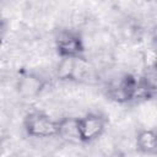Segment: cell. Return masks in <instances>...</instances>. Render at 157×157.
<instances>
[{
    "instance_id": "1",
    "label": "cell",
    "mask_w": 157,
    "mask_h": 157,
    "mask_svg": "<svg viewBox=\"0 0 157 157\" xmlns=\"http://www.w3.org/2000/svg\"><path fill=\"white\" fill-rule=\"evenodd\" d=\"M155 87L145 77L125 74L113 81L107 88L109 99L117 103H128L137 99H148L153 96Z\"/></svg>"
},
{
    "instance_id": "2",
    "label": "cell",
    "mask_w": 157,
    "mask_h": 157,
    "mask_svg": "<svg viewBox=\"0 0 157 157\" xmlns=\"http://www.w3.org/2000/svg\"><path fill=\"white\" fill-rule=\"evenodd\" d=\"M23 129L26 134L36 139L56 136L58 120L42 110H32L23 118Z\"/></svg>"
},
{
    "instance_id": "3",
    "label": "cell",
    "mask_w": 157,
    "mask_h": 157,
    "mask_svg": "<svg viewBox=\"0 0 157 157\" xmlns=\"http://www.w3.org/2000/svg\"><path fill=\"white\" fill-rule=\"evenodd\" d=\"M55 52L60 59H85V43L74 29H60L54 38Z\"/></svg>"
},
{
    "instance_id": "4",
    "label": "cell",
    "mask_w": 157,
    "mask_h": 157,
    "mask_svg": "<svg viewBox=\"0 0 157 157\" xmlns=\"http://www.w3.org/2000/svg\"><path fill=\"white\" fill-rule=\"evenodd\" d=\"M48 81L40 75L23 70L18 74L16 80V91L23 99H34L43 93Z\"/></svg>"
},
{
    "instance_id": "5",
    "label": "cell",
    "mask_w": 157,
    "mask_h": 157,
    "mask_svg": "<svg viewBox=\"0 0 157 157\" xmlns=\"http://www.w3.org/2000/svg\"><path fill=\"white\" fill-rule=\"evenodd\" d=\"M107 128V118L99 113H88L78 118L81 144H90L99 139Z\"/></svg>"
},
{
    "instance_id": "6",
    "label": "cell",
    "mask_w": 157,
    "mask_h": 157,
    "mask_svg": "<svg viewBox=\"0 0 157 157\" xmlns=\"http://www.w3.org/2000/svg\"><path fill=\"white\" fill-rule=\"evenodd\" d=\"M56 136L67 144H81L78 132V118L63 117L58 119Z\"/></svg>"
},
{
    "instance_id": "7",
    "label": "cell",
    "mask_w": 157,
    "mask_h": 157,
    "mask_svg": "<svg viewBox=\"0 0 157 157\" xmlns=\"http://www.w3.org/2000/svg\"><path fill=\"white\" fill-rule=\"evenodd\" d=\"M136 150L144 155L157 153V129H142L135 137Z\"/></svg>"
},
{
    "instance_id": "8",
    "label": "cell",
    "mask_w": 157,
    "mask_h": 157,
    "mask_svg": "<svg viewBox=\"0 0 157 157\" xmlns=\"http://www.w3.org/2000/svg\"><path fill=\"white\" fill-rule=\"evenodd\" d=\"M155 70H156V72H157V58H156V60H155Z\"/></svg>"
}]
</instances>
